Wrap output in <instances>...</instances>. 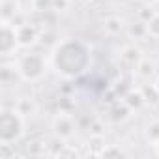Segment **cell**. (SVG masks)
Instances as JSON below:
<instances>
[{"label":"cell","mask_w":159,"mask_h":159,"mask_svg":"<svg viewBox=\"0 0 159 159\" xmlns=\"http://www.w3.org/2000/svg\"><path fill=\"white\" fill-rule=\"evenodd\" d=\"M155 90L159 92V79H157V81H155Z\"/></svg>","instance_id":"6"},{"label":"cell","mask_w":159,"mask_h":159,"mask_svg":"<svg viewBox=\"0 0 159 159\" xmlns=\"http://www.w3.org/2000/svg\"><path fill=\"white\" fill-rule=\"evenodd\" d=\"M17 43H19V39H17V30L11 28L8 23H4V26H2V43H0L2 54H4V56H10V54L15 51Z\"/></svg>","instance_id":"4"},{"label":"cell","mask_w":159,"mask_h":159,"mask_svg":"<svg viewBox=\"0 0 159 159\" xmlns=\"http://www.w3.org/2000/svg\"><path fill=\"white\" fill-rule=\"evenodd\" d=\"M19 73L25 81H38L45 73V60L39 54H26L19 62Z\"/></svg>","instance_id":"2"},{"label":"cell","mask_w":159,"mask_h":159,"mask_svg":"<svg viewBox=\"0 0 159 159\" xmlns=\"http://www.w3.org/2000/svg\"><path fill=\"white\" fill-rule=\"evenodd\" d=\"M21 112H4L0 120V139L4 144L19 139L23 131V122H21Z\"/></svg>","instance_id":"3"},{"label":"cell","mask_w":159,"mask_h":159,"mask_svg":"<svg viewBox=\"0 0 159 159\" xmlns=\"http://www.w3.org/2000/svg\"><path fill=\"white\" fill-rule=\"evenodd\" d=\"M157 142H159V140H157ZM157 150H159V144H157Z\"/></svg>","instance_id":"7"},{"label":"cell","mask_w":159,"mask_h":159,"mask_svg":"<svg viewBox=\"0 0 159 159\" xmlns=\"http://www.w3.org/2000/svg\"><path fill=\"white\" fill-rule=\"evenodd\" d=\"M146 32L152 34V36L157 34V38H159V15H153V17H152V21H150L148 26H146Z\"/></svg>","instance_id":"5"},{"label":"cell","mask_w":159,"mask_h":159,"mask_svg":"<svg viewBox=\"0 0 159 159\" xmlns=\"http://www.w3.org/2000/svg\"><path fill=\"white\" fill-rule=\"evenodd\" d=\"M86 64H88V52L77 41H64L54 51V66L58 73L66 77H75L83 73Z\"/></svg>","instance_id":"1"}]
</instances>
